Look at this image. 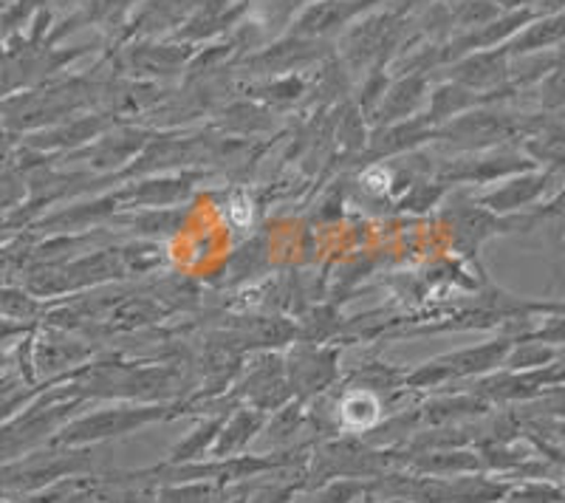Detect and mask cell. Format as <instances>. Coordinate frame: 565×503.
<instances>
[{"label": "cell", "mask_w": 565, "mask_h": 503, "mask_svg": "<svg viewBox=\"0 0 565 503\" xmlns=\"http://www.w3.org/2000/svg\"><path fill=\"white\" fill-rule=\"evenodd\" d=\"M156 416V410H119V414H103L94 416V419H85L79 425H74L71 430H65V441H88V439H103V436H114V432L130 430V427H139L145 421H150Z\"/></svg>", "instance_id": "6da1fadb"}, {"label": "cell", "mask_w": 565, "mask_h": 503, "mask_svg": "<svg viewBox=\"0 0 565 503\" xmlns=\"http://www.w3.org/2000/svg\"><path fill=\"white\" fill-rule=\"evenodd\" d=\"M257 425H260V421H257L255 416H238V419L232 421V427H230V430L224 432V441H221L218 452L235 450V447H241V445H244V441L249 439L252 432L257 430Z\"/></svg>", "instance_id": "7a4b0ae2"}, {"label": "cell", "mask_w": 565, "mask_h": 503, "mask_svg": "<svg viewBox=\"0 0 565 503\" xmlns=\"http://www.w3.org/2000/svg\"><path fill=\"white\" fill-rule=\"evenodd\" d=\"M353 492H356V486H348V484L334 486V490L328 492L326 501H322V503H348L353 497Z\"/></svg>", "instance_id": "3957f363"}]
</instances>
